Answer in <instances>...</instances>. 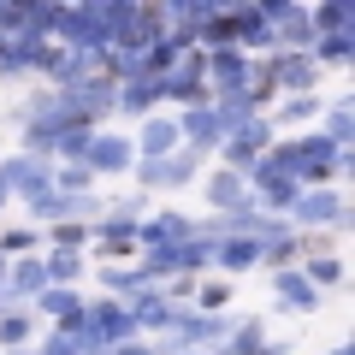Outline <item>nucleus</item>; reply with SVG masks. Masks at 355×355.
Segmentation results:
<instances>
[{
  "label": "nucleus",
  "instance_id": "obj_1",
  "mask_svg": "<svg viewBox=\"0 0 355 355\" xmlns=\"http://www.w3.org/2000/svg\"><path fill=\"white\" fill-rule=\"evenodd\" d=\"M95 331H101V338H125V331H130V314H125V308H101Z\"/></svg>",
  "mask_w": 355,
  "mask_h": 355
},
{
  "label": "nucleus",
  "instance_id": "obj_4",
  "mask_svg": "<svg viewBox=\"0 0 355 355\" xmlns=\"http://www.w3.org/2000/svg\"><path fill=\"white\" fill-rule=\"evenodd\" d=\"M302 214H314V219H331V214H338V202H331V196H314V202H308Z\"/></svg>",
  "mask_w": 355,
  "mask_h": 355
},
{
  "label": "nucleus",
  "instance_id": "obj_5",
  "mask_svg": "<svg viewBox=\"0 0 355 355\" xmlns=\"http://www.w3.org/2000/svg\"><path fill=\"white\" fill-rule=\"evenodd\" d=\"M172 142V125H148V148H166Z\"/></svg>",
  "mask_w": 355,
  "mask_h": 355
},
{
  "label": "nucleus",
  "instance_id": "obj_3",
  "mask_svg": "<svg viewBox=\"0 0 355 355\" xmlns=\"http://www.w3.org/2000/svg\"><path fill=\"white\" fill-rule=\"evenodd\" d=\"M125 142H95V166H125Z\"/></svg>",
  "mask_w": 355,
  "mask_h": 355
},
{
  "label": "nucleus",
  "instance_id": "obj_2",
  "mask_svg": "<svg viewBox=\"0 0 355 355\" xmlns=\"http://www.w3.org/2000/svg\"><path fill=\"white\" fill-rule=\"evenodd\" d=\"M48 314H60V320H65V331L83 326V308H77V296H48Z\"/></svg>",
  "mask_w": 355,
  "mask_h": 355
},
{
  "label": "nucleus",
  "instance_id": "obj_6",
  "mask_svg": "<svg viewBox=\"0 0 355 355\" xmlns=\"http://www.w3.org/2000/svg\"><path fill=\"white\" fill-rule=\"evenodd\" d=\"M48 355H77V349H71V338H53V349H48Z\"/></svg>",
  "mask_w": 355,
  "mask_h": 355
}]
</instances>
